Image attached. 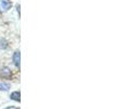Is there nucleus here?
<instances>
[{
    "label": "nucleus",
    "instance_id": "39448f33",
    "mask_svg": "<svg viewBox=\"0 0 124 109\" xmlns=\"http://www.w3.org/2000/svg\"><path fill=\"white\" fill-rule=\"evenodd\" d=\"M7 90H8V87H6L3 84L0 83V91H7Z\"/></svg>",
    "mask_w": 124,
    "mask_h": 109
},
{
    "label": "nucleus",
    "instance_id": "20e7f679",
    "mask_svg": "<svg viewBox=\"0 0 124 109\" xmlns=\"http://www.w3.org/2000/svg\"><path fill=\"white\" fill-rule=\"evenodd\" d=\"M1 74H2V76H4V77H10L11 72L9 69H3V70L1 71Z\"/></svg>",
    "mask_w": 124,
    "mask_h": 109
},
{
    "label": "nucleus",
    "instance_id": "7ed1b4c3",
    "mask_svg": "<svg viewBox=\"0 0 124 109\" xmlns=\"http://www.w3.org/2000/svg\"><path fill=\"white\" fill-rule=\"evenodd\" d=\"M10 98L15 101H20V92H13L12 94H11Z\"/></svg>",
    "mask_w": 124,
    "mask_h": 109
},
{
    "label": "nucleus",
    "instance_id": "f257e3e1",
    "mask_svg": "<svg viewBox=\"0 0 124 109\" xmlns=\"http://www.w3.org/2000/svg\"><path fill=\"white\" fill-rule=\"evenodd\" d=\"M0 3H1V8L3 11H8L12 6L10 0H0Z\"/></svg>",
    "mask_w": 124,
    "mask_h": 109
},
{
    "label": "nucleus",
    "instance_id": "f03ea898",
    "mask_svg": "<svg viewBox=\"0 0 124 109\" xmlns=\"http://www.w3.org/2000/svg\"><path fill=\"white\" fill-rule=\"evenodd\" d=\"M13 62H14V64L19 68L20 67V51L19 50H16V51L14 52V55H13Z\"/></svg>",
    "mask_w": 124,
    "mask_h": 109
}]
</instances>
